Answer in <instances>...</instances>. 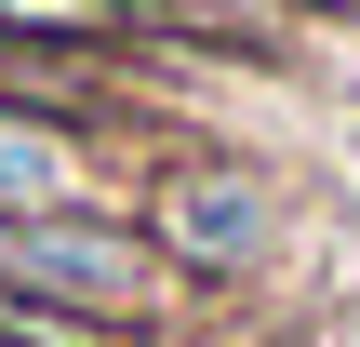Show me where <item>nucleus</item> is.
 Instances as JSON below:
<instances>
[{
  "instance_id": "1",
  "label": "nucleus",
  "mask_w": 360,
  "mask_h": 347,
  "mask_svg": "<svg viewBox=\"0 0 360 347\" xmlns=\"http://www.w3.org/2000/svg\"><path fill=\"white\" fill-rule=\"evenodd\" d=\"M134 214H147L160 267L187 281V308H227V294H254L294 254V187L254 147H160L134 174Z\"/></svg>"
},
{
  "instance_id": "2",
  "label": "nucleus",
  "mask_w": 360,
  "mask_h": 347,
  "mask_svg": "<svg viewBox=\"0 0 360 347\" xmlns=\"http://www.w3.org/2000/svg\"><path fill=\"white\" fill-rule=\"evenodd\" d=\"M0 294L67 308V321H120V334H174V321H187V281L160 267L147 214L107 201V187H80V201H53V214H13V227H0Z\"/></svg>"
},
{
  "instance_id": "3",
  "label": "nucleus",
  "mask_w": 360,
  "mask_h": 347,
  "mask_svg": "<svg viewBox=\"0 0 360 347\" xmlns=\"http://www.w3.org/2000/svg\"><path fill=\"white\" fill-rule=\"evenodd\" d=\"M80 187H94V147H80L67 120L0 107V227H13V214H53V201H80Z\"/></svg>"
}]
</instances>
